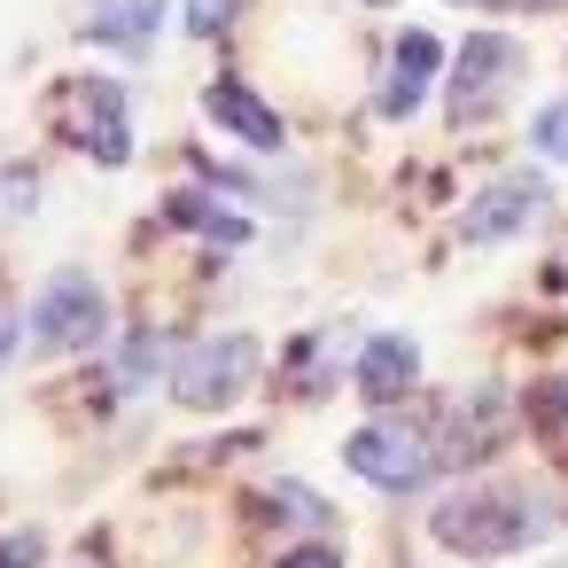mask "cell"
<instances>
[{
    "instance_id": "obj_20",
    "label": "cell",
    "mask_w": 568,
    "mask_h": 568,
    "mask_svg": "<svg viewBox=\"0 0 568 568\" xmlns=\"http://www.w3.org/2000/svg\"><path fill=\"white\" fill-rule=\"evenodd\" d=\"M9 351H17V320L0 312V366H9Z\"/></svg>"
},
{
    "instance_id": "obj_15",
    "label": "cell",
    "mask_w": 568,
    "mask_h": 568,
    "mask_svg": "<svg viewBox=\"0 0 568 568\" xmlns=\"http://www.w3.org/2000/svg\"><path fill=\"white\" fill-rule=\"evenodd\" d=\"M40 211V172L32 164H0V219H32Z\"/></svg>"
},
{
    "instance_id": "obj_9",
    "label": "cell",
    "mask_w": 568,
    "mask_h": 568,
    "mask_svg": "<svg viewBox=\"0 0 568 568\" xmlns=\"http://www.w3.org/2000/svg\"><path fill=\"white\" fill-rule=\"evenodd\" d=\"M351 374H358V389L374 405H389V397H405L420 382V343L413 335H366L358 358H351Z\"/></svg>"
},
{
    "instance_id": "obj_24",
    "label": "cell",
    "mask_w": 568,
    "mask_h": 568,
    "mask_svg": "<svg viewBox=\"0 0 568 568\" xmlns=\"http://www.w3.org/2000/svg\"><path fill=\"white\" fill-rule=\"evenodd\" d=\"M560 288H568V265H560Z\"/></svg>"
},
{
    "instance_id": "obj_17",
    "label": "cell",
    "mask_w": 568,
    "mask_h": 568,
    "mask_svg": "<svg viewBox=\"0 0 568 568\" xmlns=\"http://www.w3.org/2000/svg\"><path fill=\"white\" fill-rule=\"evenodd\" d=\"M234 9H242V0H180V17H187L195 40H219V32L234 24Z\"/></svg>"
},
{
    "instance_id": "obj_6",
    "label": "cell",
    "mask_w": 568,
    "mask_h": 568,
    "mask_svg": "<svg viewBox=\"0 0 568 568\" xmlns=\"http://www.w3.org/2000/svg\"><path fill=\"white\" fill-rule=\"evenodd\" d=\"M514 79H521V40H514V32H475V40L459 48V71H452V102H444L452 125L490 118Z\"/></svg>"
},
{
    "instance_id": "obj_16",
    "label": "cell",
    "mask_w": 568,
    "mask_h": 568,
    "mask_svg": "<svg viewBox=\"0 0 568 568\" xmlns=\"http://www.w3.org/2000/svg\"><path fill=\"white\" fill-rule=\"evenodd\" d=\"M529 141H537V156H545V164H568V94H560V102H545V110L529 118Z\"/></svg>"
},
{
    "instance_id": "obj_4",
    "label": "cell",
    "mask_w": 568,
    "mask_h": 568,
    "mask_svg": "<svg viewBox=\"0 0 568 568\" xmlns=\"http://www.w3.org/2000/svg\"><path fill=\"white\" fill-rule=\"evenodd\" d=\"M55 133H63L79 156H94V164H125V156H133L125 87H110V79H63V94H55Z\"/></svg>"
},
{
    "instance_id": "obj_22",
    "label": "cell",
    "mask_w": 568,
    "mask_h": 568,
    "mask_svg": "<svg viewBox=\"0 0 568 568\" xmlns=\"http://www.w3.org/2000/svg\"><path fill=\"white\" fill-rule=\"evenodd\" d=\"M483 9H514V0H483Z\"/></svg>"
},
{
    "instance_id": "obj_13",
    "label": "cell",
    "mask_w": 568,
    "mask_h": 568,
    "mask_svg": "<svg viewBox=\"0 0 568 568\" xmlns=\"http://www.w3.org/2000/svg\"><path fill=\"white\" fill-rule=\"evenodd\" d=\"M156 366H172V351H164L156 335H125V343H118V366L102 374V397H110V405H118V397H133Z\"/></svg>"
},
{
    "instance_id": "obj_19",
    "label": "cell",
    "mask_w": 568,
    "mask_h": 568,
    "mask_svg": "<svg viewBox=\"0 0 568 568\" xmlns=\"http://www.w3.org/2000/svg\"><path fill=\"white\" fill-rule=\"evenodd\" d=\"M273 568H343V560H335L327 545H296V552H288V560H273Z\"/></svg>"
},
{
    "instance_id": "obj_8",
    "label": "cell",
    "mask_w": 568,
    "mask_h": 568,
    "mask_svg": "<svg viewBox=\"0 0 568 568\" xmlns=\"http://www.w3.org/2000/svg\"><path fill=\"white\" fill-rule=\"evenodd\" d=\"M436 71H444V40H436V32H405V40L389 48V79H382L374 110H382V118H413L420 94L436 87Z\"/></svg>"
},
{
    "instance_id": "obj_7",
    "label": "cell",
    "mask_w": 568,
    "mask_h": 568,
    "mask_svg": "<svg viewBox=\"0 0 568 568\" xmlns=\"http://www.w3.org/2000/svg\"><path fill=\"white\" fill-rule=\"evenodd\" d=\"M545 203H552V195H545V180H537V172L490 180V187H483V195H475V203L459 211V242H483V250H490V242L521 234V226H529V219H537Z\"/></svg>"
},
{
    "instance_id": "obj_2",
    "label": "cell",
    "mask_w": 568,
    "mask_h": 568,
    "mask_svg": "<svg viewBox=\"0 0 568 568\" xmlns=\"http://www.w3.org/2000/svg\"><path fill=\"white\" fill-rule=\"evenodd\" d=\"M351 475L374 483V490H420L428 475H444V436L420 428V420H366L351 444H343Z\"/></svg>"
},
{
    "instance_id": "obj_3",
    "label": "cell",
    "mask_w": 568,
    "mask_h": 568,
    "mask_svg": "<svg viewBox=\"0 0 568 568\" xmlns=\"http://www.w3.org/2000/svg\"><path fill=\"white\" fill-rule=\"evenodd\" d=\"M250 374H257V343H250V335H203V343L172 351L164 389H172L187 413H219V405H234V397L250 389Z\"/></svg>"
},
{
    "instance_id": "obj_18",
    "label": "cell",
    "mask_w": 568,
    "mask_h": 568,
    "mask_svg": "<svg viewBox=\"0 0 568 568\" xmlns=\"http://www.w3.org/2000/svg\"><path fill=\"white\" fill-rule=\"evenodd\" d=\"M48 560V537L24 529V537H0V568H40Z\"/></svg>"
},
{
    "instance_id": "obj_10",
    "label": "cell",
    "mask_w": 568,
    "mask_h": 568,
    "mask_svg": "<svg viewBox=\"0 0 568 568\" xmlns=\"http://www.w3.org/2000/svg\"><path fill=\"white\" fill-rule=\"evenodd\" d=\"M203 110H211L242 149H257V156H273V149H281V118H273L242 79H211V87H203Z\"/></svg>"
},
{
    "instance_id": "obj_14",
    "label": "cell",
    "mask_w": 568,
    "mask_h": 568,
    "mask_svg": "<svg viewBox=\"0 0 568 568\" xmlns=\"http://www.w3.org/2000/svg\"><path fill=\"white\" fill-rule=\"evenodd\" d=\"M265 506H273V514H288L296 529H320V521H327V498H320V490H304V483H273V490H265Z\"/></svg>"
},
{
    "instance_id": "obj_12",
    "label": "cell",
    "mask_w": 568,
    "mask_h": 568,
    "mask_svg": "<svg viewBox=\"0 0 568 568\" xmlns=\"http://www.w3.org/2000/svg\"><path fill=\"white\" fill-rule=\"evenodd\" d=\"M164 219L187 226V234H203V242H219V250H242V242H250V211H234V195H195V187H180V195H164Z\"/></svg>"
},
{
    "instance_id": "obj_11",
    "label": "cell",
    "mask_w": 568,
    "mask_h": 568,
    "mask_svg": "<svg viewBox=\"0 0 568 568\" xmlns=\"http://www.w3.org/2000/svg\"><path fill=\"white\" fill-rule=\"evenodd\" d=\"M156 24H164V0H94L79 32H87L94 48H125V55H141V48L156 40Z\"/></svg>"
},
{
    "instance_id": "obj_1",
    "label": "cell",
    "mask_w": 568,
    "mask_h": 568,
    "mask_svg": "<svg viewBox=\"0 0 568 568\" xmlns=\"http://www.w3.org/2000/svg\"><path fill=\"white\" fill-rule=\"evenodd\" d=\"M436 545L452 552H475V560H498V552H529L560 529V506L529 483H467L436 506Z\"/></svg>"
},
{
    "instance_id": "obj_23",
    "label": "cell",
    "mask_w": 568,
    "mask_h": 568,
    "mask_svg": "<svg viewBox=\"0 0 568 568\" xmlns=\"http://www.w3.org/2000/svg\"><path fill=\"white\" fill-rule=\"evenodd\" d=\"M366 9H389V0H366Z\"/></svg>"
},
{
    "instance_id": "obj_21",
    "label": "cell",
    "mask_w": 568,
    "mask_h": 568,
    "mask_svg": "<svg viewBox=\"0 0 568 568\" xmlns=\"http://www.w3.org/2000/svg\"><path fill=\"white\" fill-rule=\"evenodd\" d=\"M552 420H560V428H568V374H560V382H552Z\"/></svg>"
},
{
    "instance_id": "obj_5",
    "label": "cell",
    "mask_w": 568,
    "mask_h": 568,
    "mask_svg": "<svg viewBox=\"0 0 568 568\" xmlns=\"http://www.w3.org/2000/svg\"><path fill=\"white\" fill-rule=\"evenodd\" d=\"M102 335H110V296L87 273H55L40 288V304H32V351L40 358H71V351H87Z\"/></svg>"
}]
</instances>
